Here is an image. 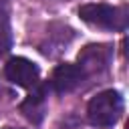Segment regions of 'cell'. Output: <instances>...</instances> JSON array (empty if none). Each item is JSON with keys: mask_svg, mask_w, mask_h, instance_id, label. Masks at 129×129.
Listing matches in <instances>:
<instances>
[{"mask_svg": "<svg viewBox=\"0 0 129 129\" xmlns=\"http://www.w3.org/2000/svg\"><path fill=\"white\" fill-rule=\"evenodd\" d=\"M121 113H123V97H121V93H117L113 89L95 95L89 101V107H87L89 121L95 127H111V125H115L119 121Z\"/></svg>", "mask_w": 129, "mask_h": 129, "instance_id": "1", "label": "cell"}, {"mask_svg": "<svg viewBox=\"0 0 129 129\" xmlns=\"http://www.w3.org/2000/svg\"><path fill=\"white\" fill-rule=\"evenodd\" d=\"M79 16L87 24L97 26V28H107V30H121L125 26V18H127L123 8L103 4V2L83 4L79 8Z\"/></svg>", "mask_w": 129, "mask_h": 129, "instance_id": "2", "label": "cell"}, {"mask_svg": "<svg viewBox=\"0 0 129 129\" xmlns=\"http://www.w3.org/2000/svg\"><path fill=\"white\" fill-rule=\"evenodd\" d=\"M4 75L10 83L18 85V87H34L38 83V67L34 62H30L28 58H22V56H14L6 62L4 67Z\"/></svg>", "mask_w": 129, "mask_h": 129, "instance_id": "3", "label": "cell"}, {"mask_svg": "<svg viewBox=\"0 0 129 129\" xmlns=\"http://www.w3.org/2000/svg\"><path fill=\"white\" fill-rule=\"evenodd\" d=\"M83 79H85V69H83V67L64 62V64H58V67L52 71L50 85H52V89H54L56 93H69V91H73L75 87H79Z\"/></svg>", "mask_w": 129, "mask_h": 129, "instance_id": "4", "label": "cell"}, {"mask_svg": "<svg viewBox=\"0 0 129 129\" xmlns=\"http://www.w3.org/2000/svg\"><path fill=\"white\" fill-rule=\"evenodd\" d=\"M6 2H8V0H0V8H4V6H6Z\"/></svg>", "mask_w": 129, "mask_h": 129, "instance_id": "5", "label": "cell"}]
</instances>
